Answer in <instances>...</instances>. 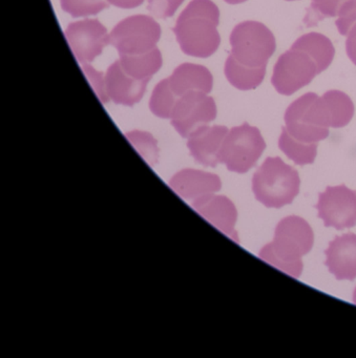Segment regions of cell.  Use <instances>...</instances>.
Here are the masks:
<instances>
[{
    "label": "cell",
    "mask_w": 356,
    "mask_h": 358,
    "mask_svg": "<svg viewBox=\"0 0 356 358\" xmlns=\"http://www.w3.org/2000/svg\"><path fill=\"white\" fill-rule=\"evenodd\" d=\"M232 52L225 62L226 78L240 91H250L262 85L268 62L276 50L273 33L259 22L236 24L230 35Z\"/></svg>",
    "instance_id": "obj_1"
},
{
    "label": "cell",
    "mask_w": 356,
    "mask_h": 358,
    "mask_svg": "<svg viewBox=\"0 0 356 358\" xmlns=\"http://www.w3.org/2000/svg\"><path fill=\"white\" fill-rule=\"evenodd\" d=\"M219 22L220 10L215 3L211 0H192L173 31L186 55L207 58L217 52L221 43L217 29Z\"/></svg>",
    "instance_id": "obj_2"
},
{
    "label": "cell",
    "mask_w": 356,
    "mask_h": 358,
    "mask_svg": "<svg viewBox=\"0 0 356 358\" xmlns=\"http://www.w3.org/2000/svg\"><path fill=\"white\" fill-rule=\"evenodd\" d=\"M313 231L309 224L299 217H285L276 225L274 238L259 251V257L292 278L303 271L301 257L313 246Z\"/></svg>",
    "instance_id": "obj_3"
},
{
    "label": "cell",
    "mask_w": 356,
    "mask_h": 358,
    "mask_svg": "<svg viewBox=\"0 0 356 358\" xmlns=\"http://www.w3.org/2000/svg\"><path fill=\"white\" fill-rule=\"evenodd\" d=\"M299 173L282 159L267 158L253 176L255 199L268 208H280L293 202L299 192Z\"/></svg>",
    "instance_id": "obj_4"
},
{
    "label": "cell",
    "mask_w": 356,
    "mask_h": 358,
    "mask_svg": "<svg viewBox=\"0 0 356 358\" xmlns=\"http://www.w3.org/2000/svg\"><path fill=\"white\" fill-rule=\"evenodd\" d=\"M289 135L305 143H318L329 136L330 116L322 98L304 94L287 108L284 116Z\"/></svg>",
    "instance_id": "obj_5"
},
{
    "label": "cell",
    "mask_w": 356,
    "mask_h": 358,
    "mask_svg": "<svg viewBox=\"0 0 356 358\" xmlns=\"http://www.w3.org/2000/svg\"><path fill=\"white\" fill-rule=\"evenodd\" d=\"M265 148L259 129L245 122L228 131L220 152V163H224L228 171L245 173L257 164Z\"/></svg>",
    "instance_id": "obj_6"
},
{
    "label": "cell",
    "mask_w": 356,
    "mask_h": 358,
    "mask_svg": "<svg viewBox=\"0 0 356 358\" xmlns=\"http://www.w3.org/2000/svg\"><path fill=\"white\" fill-rule=\"evenodd\" d=\"M161 28L154 18L135 15L119 22L110 34V43L119 56L140 55L156 49Z\"/></svg>",
    "instance_id": "obj_7"
},
{
    "label": "cell",
    "mask_w": 356,
    "mask_h": 358,
    "mask_svg": "<svg viewBox=\"0 0 356 358\" xmlns=\"http://www.w3.org/2000/svg\"><path fill=\"white\" fill-rule=\"evenodd\" d=\"M318 74V64L309 54L291 48L274 64L271 83L280 95L291 96L309 85Z\"/></svg>",
    "instance_id": "obj_8"
},
{
    "label": "cell",
    "mask_w": 356,
    "mask_h": 358,
    "mask_svg": "<svg viewBox=\"0 0 356 358\" xmlns=\"http://www.w3.org/2000/svg\"><path fill=\"white\" fill-rule=\"evenodd\" d=\"M215 117L217 106L213 98L201 92H190L178 99L171 113V125L182 137L188 138Z\"/></svg>",
    "instance_id": "obj_9"
},
{
    "label": "cell",
    "mask_w": 356,
    "mask_h": 358,
    "mask_svg": "<svg viewBox=\"0 0 356 358\" xmlns=\"http://www.w3.org/2000/svg\"><path fill=\"white\" fill-rule=\"evenodd\" d=\"M315 207L326 227L343 230L356 225V192L345 185L327 187Z\"/></svg>",
    "instance_id": "obj_10"
},
{
    "label": "cell",
    "mask_w": 356,
    "mask_h": 358,
    "mask_svg": "<svg viewBox=\"0 0 356 358\" xmlns=\"http://www.w3.org/2000/svg\"><path fill=\"white\" fill-rule=\"evenodd\" d=\"M66 41L79 64H91L110 43V35L101 22L85 20L73 22L66 28Z\"/></svg>",
    "instance_id": "obj_11"
},
{
    "label": "cell",
    "mask_w": 356,
    "mask_h": 358,
    "mask_svg": "<svg viewBox=\"0 0 356 358\" xmlns=\"http://www.w3.org/2000/svg\"><path fill=\"white\" fill-rule=\"evenodd\" d=\"M192 205L194 210L200 213L209 223L213 224L228 238L238 243V234L234 229L238 211L229 199L213 194L192 201Z\"/></svg>",
    "instance_id": "obj_12"
},
{
    "label": "cell",
    "mask_w": 356,
    "mask_h": 358,
    "mask_svg": "<svg viewBox=\"0 0 356 358\" xmlns=\"http://www.w3.org/2000/svg\"><path fill=\"white\" fill-rule=\"evenodd\" d=\"M104 83L108 99L116 104L133 106L143 98L148 81L138 80L129 76L117 60L108 68Z\"/></svg>",
    "instance_id": "obj_13"
},
{
    "label": "cell",
    "mask_w": 356,
    "mask_h": 358,
    "mask_svg": "<svg viewBox=\"0 0 356 358\" xmlns=\"http://www.w3.org/2000/svg\"><path fill=\"white\" fill-rule=\"evenodd\" d=\"M228 131L227 127L222 125H204L194 131L188 137L187 142L194 160L204 166H217L220 163V152Z\"/></svg>",
    "instance_id": "obj_14"
},
{
    "label": "cell",
    "mask_w": 356,
    "mask_h": 358,
    "mask_svg": "<svg viewBox=\"0 0 356 358\" xmlns=\"http://www.w3.org/2000/svg\"><path fill=\"white\" fill-rule=\"evenodd\" d=\"M326 255V266L337 280L356 278V234H346L331 241Z\"/></svg>",
    "instance_id": "obj_15"
},
{
    "label": "cell",
    "mask_w": 356,
    "mask_h": 358,
    "mask_svg": "<svg viewBox=\"0 0 356 358\" xmlns=\"http://www.w3.org/2000/svg\"><path fill=\"white\" fill-rule=\"evenodd\" d=\"M169 186L184 200L194 201L219 192L222 183L220 178L213 173L197 169H183L171 178Z\"/></svg>",
    "instance_id": "obj_16"
},
{
    "label": "cell",
    "mask_w": 356,
    "mask_h": 358,
    "mask_svg": "<svg viewBox=\"0 0 356 358\" xmlns=\"http://www.w3.org/2000/svg\"><path fill=\"white\" fill-rule=\"evenodd\" d=\"M169 85L178 98L190 92L208 94L213 90V77L205 66L183 64L173 71L169 78Z\"/></svg>",
    "instance_id": "obj_17"
},
{
    "label": "cell",
    "mask_w": 356,
    "mask_h": 358,
    "mask_svg": "<svg viewBox=\"0 0 356 358\" xmlns=\"http://www.w3.org/2000/svg\"><path fill=\"white\" fill-rule=\"evenodd\" d=\"M293 49L303 50L309 54L322 73L332 64L335 49L328 37L320 33L312 32L303 35L293 43Z\"/></svg>",
    "instance_id": "obj_18"
},
{
    "label": "cell",
    "mask_w": 356,
    "mask_h": 358,
    "mask_svg": "<svg viewBox=\"0 0 356 358\" xmlns=\"http://www.w3.org/2000/svg\"><path fill=\"white\" fill-rule=\"evenodd\" d=\"M121 66L124 72L138 80L150 81L162 66V55L158 49L140 55L120 56Z\"/></svg>",
    "instance_id": "obj_19"
},
{
    "label": "cell",
    "mask_w": 356,
    "mask_h": 358,
    "mask_svg": "<svg viewBox=\"0 0 356 358\" xmlns=\"http://www.w3.org/2000/svg\"><path fill=\"white\" fill-rule=\"evenodd\" d=\"M330 116L331 127L341 129L349 124L354 116V103L351 98L341 91L331 90L322 95Z\"/></svg>",
    "instance_id": "obj_20"
},
{
    "label": "cell",
    "mask_w": 356,
    "mask_h": 358,
    "mask_svg": "<svg viewBox=\"0 0 356 358\" xmlns=\"http://www.w3.org/2000/svg\"><path fill=\"white\" fill-rule=\"evenodd\" d=\"M278 146L289 159L299 165L311 164L318 154V143H305L289 135L285 127L282 129Z\"/></svg>",
    "instance_id": "obj_21"
},
{
    "label": "cell",
    "mask_w": 356,
    "mask_h": 358,
    "mask_svg": "<svg viewBox=\"0 0 356 358\" xmlns=\"http://www.w3.org/2000/svg\"><path fill=\"white\" fill-rule=\"evenodd\" d=\"M179 98L171 91L169 78L160 81L152 92L150 108L152 114L163 119L171 118L173 108Z\"/></svg>",
    "instance_id": "obj_22"
},
{
    "label": "cell",
    "mask_w": 356,
    "mask_h": 358,
    "mask_svg": "<svg viewBox=\"0 0 356 358\" xmlns=\"http://www.w3.org/2000/svg\"><path fill=\"white\" fill-rule=\"evenodd\" d=\"M348 0H311L307 9L304 22L307 28L315 27L318 22L328 17L339 15V10Z\"/></svg>",
    "instance_id": "obj_23"
},
{
    "label": "cell",
    "mask_w": 356,
    "mask_h": 358,
    "mask_svg": "<svg viewBox=\"0 0 356 358\" xmlns=\"http://www.w3.org/2000/svg\"><path fill=\"white\" fill-rule=\"evenodd\" d=\"M60 3L62 10L75 18L96 15L110 7L108 0H60Z\"/></svg>",
    "instance_id": "obj_24"
},
{
    "label": "cell",
    "mask_w": 356,
    "mask_h": 358,
    "mask_svg": "<svg viewBox=\"0 0 356 358\" xmlns=\"http://www.w3.org/2000/svg\"><path fill=\"white\" fill-rule=\"evenodd\" d=\"M127 138L135 146L139 154L145 159L146 162L152 166L156 164L158 159V148L156 140L150 134L144 131H135L127 134Z\"/></svg>",
    "instance_id": "obj_25"
},
{
    "label": "cell",
    "mask_w": 356,
    "mask_h": 358,
    "mask_svg": "<svg viewBox=\"0 0 356 358\" xmlns=\"http://www.w3.org/2000/svg\"><path fill=\"white\" fill-rule=\"evenodd\" d=\"M356 24V0H348L339 10V18L335 22L341 36H348L352 27Z\"/></svg>",
    "instance_id": "obj_26"
},
{
    "label": "cell",
    "mask_w": 356,
    "mask_h": 358,
    "mask_svg": "<svg viewBox=\"0 0 356 358\" xmlns=\"http://www.w3.org/2000/svg\"><path fill=\"white\" fill-rule=\"evenodd\" d=\"M184 0H148V9L152 15L158 18H169L173 16Z\"/></svg>",
    "instance_id": "obj_27"
},
{
    "label": "cell",
    "mask_w": 356,
    "mask_h": 358,
    "mask_svg": "<svg viewBox=\"0 0 356 358\" xmlns=\"http://www.w3.org/2000/svg\"><path fill=\"white\" fill-rule=\"evenodd\" d=\"M83 72L85 73V75H87L90 80H91L92 85H93L96 93H97L98 97L101 99L104 103H106L110 99H108V95H106V83H104V79L102 78L101 73L96 72L89 64L83 66Z\"/></svg>",
    "instance_id": "obj_28"
},
{
    "label": "cell",
    "mask_w": 356,
    "mask_h": 358,
    "mask_svg": "<svg viewBox=\"0 0 356 358\" xmlns=\"http://www.w3.org/2000/svg\"><path fill=\"white\" fill-rule=\"evenodd\" d=\"M346 52H347L349 59L356 66V24L348 33V38L346 41Z\"/></svg>",
    "instance_id": "obj_29"
},
{
    "label": "cell",
    "mask_w": 356,
    "mask_h": 358,
    "mask_svg": "<svg viewBox=\"0 0 356 358\" xmlns=\"http://www.w3.org/2000/svg\"><path fill=\"white\" fill-rule=\"evenodd\" d=\"M110 5L115 6L121 9H133L139 7L143 3L144 0H108Z\"/></svg>",
    "instance_id": "obj_30"
},
{
    "label": "cell",
    "mask_w": 356,
    "mask_h": 358,
    "mask_svg": "<svg viewBox=\"0 0 356 358\" xmlns=\"http://www.w3.org/2000/svg\"><path fill=\"white\" fill-rule=\"evenodd\" d=\"M224 1L229 3V5H240V3H245L247 0H224Z\"/></svg>",
    "instance_id": "obj_31"
},
{
    "label": "cell",
    "mask_w": 356,
    "mask_h": 358,
    "mask_svg": "<svg viewBox=\"0 0 356 358\" xmlns=\"http://www.w3.org/2000/svg\"><path fill=\"white\" fill-rule=\"evenodd\" d=\"M353 301H354V303H356V288H355V290H354V293H353Z\"/></svg>",
    "instance_id": "obj_32"
},
{
    "label": "cell",
    "mask_w": 356,
    "mask_h": 358,
    "mask_svg": "<svg viewBox=\"0 0 356 358\" xmlns=\"http://www.w3.org/2000/svg\"><path fill=\"white\" fill-rule=\"evenodd\" d=\"M286 1H295V0H286Z\"/></svg>",
    "instance_id": "obj_33"
}]
</instances>
